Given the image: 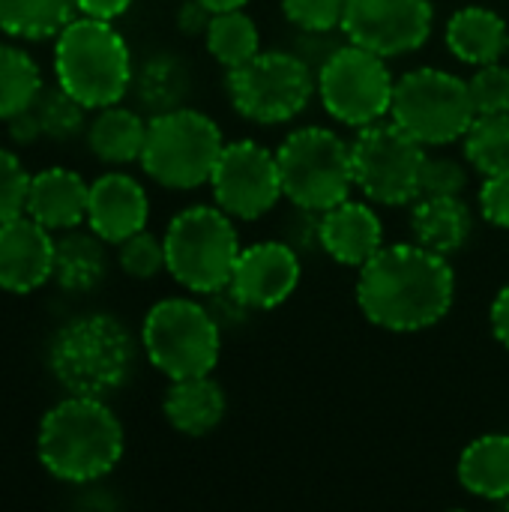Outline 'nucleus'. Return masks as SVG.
Returning a JSON list of instances; mask_svg holds the SVG:
<instances>
[{
    "mask_svg": "<svg viewBox=\"0 0 509 512\" xmlns=\"http://www.w3.org/2000/svg\"><path fill=\"white\" fill-rule=\"evenodd\" d=\"M453 267L420 243L381 246L357 279L363 315L390 333H420L435 327L453 306Z\"/></svg>",
    "mask_w": 509,
    "mask_h": 512,
    "instance_id": "f257e3e1",
    "label": "nucleus"
},
{
    "mask_svg": "<svg viewBox=\"0 0 509 512\" xmlns=\"http://www.w3.org/2000/svg\"><path fill=\"white\" fill-rule=\"evenodd\" d=\"M39 462L63 483H96L123 456V426L105 399L69 396L57 402L39 426Z\"/></svg>",
    "mask_w": 509,
    "mask_h": 512,
    "instance_id": "f03ea898",
    "label": "nucleus"
},
{
    "mask_svg": "<svg viewBox=\"0 0 509 512\" xmlns=\"http://www.w3.org/2000/svg\"><path fill=\"white\" fill-rule=\"evenodd\" d=\"M135 363V345L129 330L111 315H81L60 327L48 345V369L54 381L87 399H105L117 393Z\"/></svg>",
    "mask_w": 509,
    "mask_h": 512,
    "instance_id": "7ed1b4c3",
    "label": "nucleus"
},
{
    "mask_svg": "<svg viewBox=\"0 0 509 512\" xmlns=\"http://www.w3.org/2000/svg\"><path fill=\"white\" fill-rule=\"evenodd\" d=\"M57 84L84 108L117 105L132 84V57L123 36L102 18H72L54 42Z\"/></svg>",
    "mask_w": 509,
    "mask_h": 512,
    "instance_id": "20e7f679",
    "label": "nucleus"
},
{
    "mask_svg": "<svg viewBox=\"0 0 509 512\" xmlns=\"http://www.w3.org/2000/svg\"><path fill=\"white\" fill-rule=\"evenodd\" d=\"M165 270L192 294H216L228 288L240 240L222 207H189L177 213L162 237Z\"/></svg>",
    "mask_w": 509,
    "mask_h": 512,
    "instance_id": "39448f33",
    "label": "nucleus"
},
{
    "mask_svg": "<svg viewBox=\"0 0 509 512\" xmlns=\"http://www.w3.org/2000/svg\"><path fill=\"white\" fill-rule=\"evenodd\" d=\"M282 192L294 207L330 210L348 201L354 183L351 144L324 126H303L291 132L276 150Z\"/></svg>",
    "mask_w": 509,
    "mask_h": 512,
    "instance_id": "423d86ee",
    "label": "nucleus"
},
{
    "mask_svg": "<svg viewBox=\"0 0 509 512\" xmlns=\"http://www.w3.org/2000/svg\"><path fill=\"white\" fill-rule=\"evenodd\" d=\"M222 147V132L207 114L195 108H174L153 114L138 162L159 186L198 189L210 183Z\"/></svg>",
    "mask_w": 509,
    "mask_h": 512,
    "instance_id": "0eeeda50",
    "label": "nucleus"
},
{
    "mask_svg": "<svg viewBox=\"0 0 509 512\" xmlns=\"http://www.w3.org/2000/svg\"><path fill=\"white\" fill-rule=\"evenodd\" d=\"M141 342L153 369L177 378L210 375L222 351V327L213 312L195 300H159L141 327Z\"/></svg>",
    "mask_w": 509,
    "mask_h": 512,
    "instance_id": "6e6552de",
    "label": "nucleus"
},
{
    "mask_svg": "<svg viewBox=\"0 0 509 512\" xmlns=\"http://www.w3.org/2000/svg\"><path fill=\"white\" fill-rule=\"evenodd\" d=\"M315 69L294 51H258L228 69V96L237 114L252 123H288L306 111L315 93Z\"/></svg>",
    "mask_w": 509,
    "mask_h": 512,
    "instance_id": "1a4fd4ad",
    "label": "nucleus"
},
{
    "mask_svg": "<svg viewBox=\"0 0 509 512\" xmlns=\"http://www.w3.org/2000/svg\"><path fill=\"white\" fill-rule=\"evenodd\" d=\"M390 117L423 147L459 141L477 117L468 81L444 69H414L396 81Z\"/></svg>",
    "mask_w": 509,
    "mask_h": 512,
    "instance_id": "9d476101",
    "label": "nucleus"
},
{
    "mask_svg": "<svg viewBox=\"0 0 509 512\" xmlns=\"http://www.w3.org/2000/svg\"><path fill=\"white\" fill-rule=\"evenodd\" d=\"M324 111L354 129L378 123L393 108L396 81L387 57L354 42L339 45L315 75Z\"/></svg>",
    "mask_w": 509,
    "mask_h": 512,
    "instance_id": "9b49d317",
    "label": "nucleus"
},
{
    "mask_svg": "<svg viewBox=\"0 0 509 512\" xmlns=\"http://www.w3.org/2000/svg\"><path fill=\"white\" fill-rule=\"evenodd\" d=\"M354 183L378 204L402 207L420 198V174L426 147L408 135L393 117L369 123L351 141Z\"/></svg>",
    "mask_w": 509,
    "mask_h": 512,
    "instance_id": "f8f14e48",
    "label": "nucleus"
},
{
    "mask_svg": "<svg viewBox=\"0 0 509 512\" xmlns=\"http://www.w3.org/2000/svg\"><path fill=\"white\" fill-rule=\"evenodd\" d=\"M216 207L231 219L255 222L276 207L282 192L276 153L258 141H231L222 147L219 162L210 174Z\"/></svg>",
    "mask_w": 509,
    "mask_h": 512,
    "instance_id": "ddd939ff",
    "label": "nucleus"
},
{
    "mask_svg": "<svg viewBox=\"0 0 509 512\" xmlns=\"http://www.w3.org/2000/svg\"><path fill=\"white\" fill-rule=\"evenodd\" d=\"M432 18L429 0H348L342 33L348 42L381 57H399L429 39Z\"/></svg>",
    "mask_w": 509,
    "mask_h": 512,
    "instance_id": "4468645a",
    "label": "nucleus"
},
{
    "mask_svg": "<svg viewBox=\"0 0 509 512\" xmlns=\"http://www.w3.org/2000/svg\"><path fill=\"white\" fill-rule=\"evenodd\" d=\"M300 285V252L285 240H264L240 249L228 291L249 309L282 306Z\"/></svg>",
    "mask_w": 509,
    "mask_h": 512,
    "instance_id": "2eb2a0df",
    "label": "nucleus"
},
{
    "mask_svg": "<svg viewBox=\"0 0 509 512\" xmlns=\"http://www.w3.org/2000/svg\"><path fill=\"white\" fill-rule=\"evenodd\" d=\"M54 276V240L33 216H15L0 225V288L30 294Z\"/></svg>",
    "mask_w": 509,
    "mask_h": 512,
    "instance_id": "dca6fc26",
    "label": "nucleus"
},
{
    "mask_svg": "<svg viewBox=\"0 0 509 512\" xmlns=\"http://www.w3.org/2000/svg\"><path fill=\"white\" fill-rule=\"evenodd\" d=\"M150 201L144 186L129 174H102L90 183L87 225L105 243H123L126 237L147 228Z\"/></svg>",
    "mask_w": 509,
    "mask_h": 512,
    "instance_id": "f3484780",
    "label": "nucleus"
},
{
    "mask_svg": "<svg viewBox=\"0 0 509 512\" xmlns=\"http://www.w3.org/2000/svg\"><path fill=\"white\" fill-rule=\"evenodd\" d=\"M318 240L333 261L345 267H363L384 246V228L369 204L348 198L321 213Z\"/></svg>",
    "mask_w": 509,
    "mask_h": 512,
    "instance_id": "a211bd4d",
    "label": "nucleus"
},
{
    "mask_svg": "<svg viewBox=\"0 0 509 512\" xmlns=\"http://www.w3.org/2000/svg\"><path fill=\"white\" fill-rule=\"evenodd\" d=\"M90 186L78 171L45 168L30 177L27 216H33L48 231H69L87 219Z\"/></svg>",
    "mask_w": 509,
    "mask_h": 512,
    "instance_id": "6ab92c4d",
    "label": "nucleus"
},
{
    "mask_svg": "<svg viewBox=\"0 0 509 512\" xmlns=\"http://www.w3.org/2000/svg\"><path fill=\"white\" fill-rule=\"evenodd\" d=\"M474 219L468 204L459 195H420L411 210V234L414 243L438 252L453 255L471 237Z\"/></svg>",
    "mask_w": 509,
    "mask_h": 512,
    "instance_id": "aec40b11",
    "label": "nucleus"
},
{
    "mask_svg": "<svg viewBox=\"0 0 509 512\" xmlns=\"http://www.w3.org/2000/svg\"><path fill=\"white\" fill-rule=\"evenodd\" d=\"M447 48L471 66L498 63L509 51L507 21L486 6H465L447 24Z\"/></svg>",
    "mask_w": 509,
    "mask_h": 512,
    "instance_id": "412c9836",
    "label": "nucleus"
},
{
    "mask_svg": "<svg viewBox=\"0 0 509 512\" xmlns=\"http://www.w3.org/2000/svg\"><path fill=\"white\" fill-rule=\"evenodd\" d=\"M165 420L192 438L213 432L225 417V393L210 375L177 378L162 399Z\"/></svg>",
    "mask_w": 509,
    "mask_h": 512,
    "instance_id": "4be33fe9",
    "label": "nucleus"
},
{
    "mask_svg": "<svg viewBox=\"0 0 509 512\" xmlns=\"http://www.w3.org/2000/svg\"><path fill=\"white\" fill-rule=\"evenodd\" d=\"M459 483L486 501H509V435H483L459 456Z\"/></svg>",
    "mask_w": 509,
    "mask_h": 512,
    "instance_id": "5701e85b",
    "label": "nucleus"
},
{
    "mask_svg": "<svg viewBox=\"0 0 509 512\" xmlns=\"http://www.w3.org/2000/svg\"><path fill=\"white\" fill-rule=\"evenodd\" d=\"M105 240L99 234H81L72 231L63 234L60 240H54V282L63 291L72 294H84L93 291L108 270V258H105Z\"/></svg>",
    "mask_w": 509,
    "mask_h": 512,
    "instance_id": "b1692460",
    "label": "nucleus"
},
{
    "mask_svg": "<svg viewBox=\"0 0 509 512\" xmlns=\"http://www.w3.org/2000/svg\"><path fill=\"white\" fill-rule=\"evenodd\" d=\"M147 141V123L129 111V108H99V117L87 129V144L96 153V159L111 165H126L141 159Z\"/></svg>",
    "mask_w": 509,
    "mask_h": 512,
    "instance_id": "393cba45",
    "label": "nucleus"
},
{
    "mask_svg": "<svg viewBox=\"0 0 509 512\" xmlns=\"http://www.w3.org/2000/svg\"><path fill=\"white\" fill-rule=\"evenodd\" d=\"M78 0H0V30L15 39H57L75 18Z\"/></svg>",
    "mask_w": 509,
    "mask_h": 512,
    "instance_id": "a878e982",
    "label": "nucleus"
},
{
    "mask_svg": "<svg viewBox=\"0 0 509 512\" xmlns=\"http://www.w3.org/2000/svg\"><path fill=\"white\" fill-rule=\"evenodd\" d=\"M135 93L150 114H165L183 108L189 96V69L174 54H156L147 60L135 78Z\"/></svg>",
    "mask_w": 509,
    "mask_h": 512,
    "instance_id": "bb28decb",
    "label": "nucleus"
},
{
    "mask_svg": "<svg viewBox=\"0 0 509 512\" xmlns=\"http://www.w3.org/2000/svg\"><path fill=\"white\" fill-rule=\"evenodd\" d=\"M42 93V75L33 57L0 42V120L27 111Z\"/></svg>",
    "mask_w": 509,
    "mask_h": 512,
    "instance_id": "cd10ccee",
    "label": "nucleus"
},
{
    "mask_svg": "<svg viewBox=\"0 0 509 512\" xmlns=\"http://www.w3.org/2000/svg\"><path fill=\"white\" fill-rule=\"evenodd\" d=\"M468 162L492 177L509 171V111L504 114H477L462 135Z\"/></svg>",
    "mask_w": 509,
    "mask_h": 512,
    "instance_id": "c85d7f7f",
    "label": "nucleus"
},
{
    "mask_svg": "<svg viewBox=\"0 0 509 512\" xmlns=\"http://www.w3.org/2000/svg\"><path fill=\"white\" fill-rule=\"evenodd\" d=\"M204 36H207L210 54H213L222 66H228V69L246 63L249 57H255V54L261 51L258 27H255V21H252L243 9L213 15Z\"/></svg>",
    "mask_w": 509,
    "mask_h": 512,
    "instance_id": "c756f323",
    "label": "nucleus"
},
{
    "mask_svg": "<svg viewBox=\"0 0 509 512\" xmlns=\"http://www.w3.org/2000/svg\"><path fill=\"white\" fill-rule=\"evenodd\" d=\"M33 111L39 117L45 138L69 141L84 129V105L60 84L54 90H42L33 102Z\"/></svg>",
    "mask_w": 509,
    "mask_h": 512,
    "instance_id": "7c9ffc66",
    "label": "nucleus"
},
{
    "mask_svg": "<svg viewBox=\"0 0 509 512\" xmlns=\"http://www.w3.org/2000/svg\"><path fill=\"white\" fill-rule=\"evenodd\" d=\"M468 90L477 114H504L509 111V66L501 60L477 66L474 78L468 81Z\"/></svg>",
    "mask_w": 509,
    "mask_h": 512,
    "instance_id": "2f4dec72",
    "label": "nucleus"
},
{
    "mask_svg": "<svg viewBox=\"0 0 509 512\" xmlns=\"http://www.w3.org/2000/svg\"><path fill=\"white\" fill-rule=\"evenodd\" d=\"M120 267L132 279H153L165 270V243L150 231H138L120 243Z\"/></svg>",
    "mask_w": 509,
    "mask_h": 512,
    "instance_id": "473e14b6",
    "label": "nucleus"
},
{
    "mask_svg": "<svg viewBox=\"0 0 509 512\" xmlns=\"http://www.w3.org/2000/svg\"><path fill=\"white\" fill-rule=\"evenodd\" d=\"M27 189H30V174L24 171L18 156L0 150V225L27 210Z\"/></svg>",
    "mask_w": 509,
    "mask_h": 512,
    "instance_id": "72a5a7b5",
    "label": "nucleus"
},
{
    "mask_svg": "<svg viewBox=\"0 0 509 512\" xmlns=\"http://www.w3.org/2000/svg\"><path fill=\"white\" fill-rule=\"evenodd\" d=\"M348 0H282L285 18L300 30H342Z\"/></svg>",
    "mask_w": 509,
    "mask_h": 512,
    "instance_id": "f704fd0d",
    "label": "nucleus"
},
{
    "mask_svg": "<svg viewBox=\"0 0 509 512\" xmlns=\"http://www.w3.org/2000/svg\"><path fill=\"white\" fill-rule=\"evenodd\" d=\"M468 186V171L450 156H426L420 174V195H459Z\"/></svg>",
    "mask_w": 509,
    "mask_h": 512,
    "instance_id": "c9c22d12",
    "label": "nucleus"
},
{
    "mask_svg": "<svg viewBox=\"0 0 509 512\" xmlns=\"http://www.w3.org/2000/svg\"><path fill=\"white\" fill-rule=\"evenodd\" d=\"M480 210L489 225L509 228V171L486 177L480 189Z\"/></svg>",
    "mask_w": 509,
    "mask_h": 512,
    "instance_id": "e433bc0d",
    "label": "nucleus"
},
{
    "mask_svg": "<svg viewBox=\"0 0 509 512\" xmlns=\"http://www.w3.org/2000/svg\"><path fill=\"white\" fill-rule=\"evenodd\" d=\"M210 18H213V12H210L201 0H189V3H183L180 12H177V24H180V30H183L186 36L207 33Z\"/></svg>",
    "mask_w": 509,
    "mask_h": 512,
    "instance_id": "4c0bfd02",
    "label": "nucleus"
},
{
    "mask_svg": "<svg viewBox=\"0 0 509 512\" xmlns=\"http://www.w3.org/2000/svg\"><path fill=\"white\" fill-rule=\"evenodd\" d=\"M9 138L15 144H33L36 138H42V126H39V117L33 111V105L15 117H9Z\"/></svg>",
    "mask_w": 509,
    "mask_h": 512,
    "instance_id": "58836bf2",
    "label": "nucleus"
},
{
    "mask_svg": "<svg viewBox=\"0 0 509 512\" xmlns=\"http://www.w3.org/2000/svg\"><path fill=\"white\" fill-rule=\"evenodd\" d=\"M129 6H132V0H78V12H84L90 18H102V21L120 18Z\"/></svg>",
    "mask_w": 509,
    "mask_h": 512,
    "instance_id": "ea45409f",
    "label": "nucleus"
},
{
    "mask_svg": "<svg viewBox=\"0 0 509 512\" xmlns=\"http://www.w3.org/2000/svg\"><path fill=\"white\" fill-rule=\"evenodd\" d=\"M492 333L509 351V285H504L492 303Z\"/></svg>",
    "mask_w": 509,
    "mask_h": 512,
    "instance_id": "a19ab883",
    "label": "nucleus"
},
{
    "mask_svg": "<svg viewBox=\"0 0 509 512\" xmlns=\"http://www.w3.org/2000/svg\"><path fill=\"white\" fill-rule=\"evenodd\" d=\"M213 15H219V12H234V9H243L249 0H201Z\"/></svg>",
    "mask_w": 509,
    "mask_h": 512,
    "instance_id": "79ce46f5",
    "label": "nucleus"
},
{
    "mask_svg": "<svg viewBox=\"0 0 509 512\" xmlns=\"http://www.w3.org/2000/svg\"><path fill=\"white\" fill-rule=\"evenodd\" d=\"M504 507H507V510H509V501H504Z\"/></svg>",
    "mask_w": 509,
    "mask_h": 512,
    "instance_id": "37998d69",
    "label": "nucleus"
}]
</instances>
